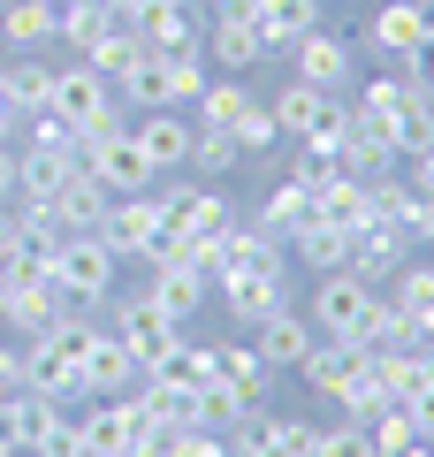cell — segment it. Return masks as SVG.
Listing matches in <instances>:
<instances>
[{"instance_id": "b9f144b4", "label": "cell", "mask_w": 434, "mask_h": 457, "mask_svg": "<svg viewBox=\"0 0 434 457\" xmlns=\"http://www.w3.org/2000/svg\"><path fill=\"white\" fill-rule=\"evenodd\" d=\"M412 206H419V191L404 176H373V221H388V228H412Z\"/></svg>"}, {"instance_id": "f546056e", "label": "cell", "mask_w": 434, "mask_h": 457, "mask_svg": "<svg viewBox=\"0 0 434 457\" xmlns=\"http://www.w3.org/2000/svg\"><path fill=\"white\" fill-rule=\"evenodd\" d=\"M313 198H321V221H336V228H366L373 221V183L366 176H328V183H313Z\"/></svg>"}, {"instance_id": "277c9868", "label": "cell", "mask_w": 434, "mask_h": 457, "mask_svg": "<svg viewBox=\"0 0 434 457\" xmlns=\"http://www.w3.org/2000/svg\"><path fill=\"white\" fill-rule=\"evenodd\" d=\"M54 114L69 130H107V122H122V99L92 62H62L54 69Z\"/></svg>"}, {"instance_id": "f907efd6", "label": "cell", "mask_w": 434, "mask_h": 457, "mask_svg": "<svg viewBox=\"0 0 434 457\" xmlns=\"http://www.w3.org/2000/svg\"><path fill=\"white\" fill-rule=\"evenodd\" d=\"M0 191H16V145H0Z\"/></svg>"}, {"instance_id": "11a10c76", "label": "cell", "mask_w": 434, "mask_h": 457, "mask_svg": "<svg viewBox=\"0 0 434 457\" xmlns=\"http://www.w3.org/2000/svg\"><path fill=\"white\" fill-rule=\"evenodd\" d=\"M0 336H8V297H0Z\"/></svg>"}, {"instance_id": "603a6c76", "label": "cell", "mask_w": 434, "mask_h": 457, "mask_svg": "<svg viewBox=\"0 0 434 457\" xmlns=\"http://www.w3.org/2000/svg\"><path fill=\"white\" fill-rule=\"evenodd\" d=\"M206 290H213V282L198 275L191 260H161V267H145V297H153L168 320H191V312L206 305Z\"/></svg>"}, {"instance_id": "680465c9", "label": "cell", "mask_w": 434, "mask_h": 457, "mask_svg": "<svg viewBox=\"0 0 434 457\" xmlns=\"http://www.w3.org/2000/svg\"><path fill=\"white\" fill-rule=\"evenodd\" d=\"M0 198H8V191H0Z\"/></svg>"}, {"instance_id": "30bf717a", "label": "cell", "mask_w": 434, "mask_h": 457, "mask_svg": "<svg viewBox=\"0 0 434 457\" xmlns=\"http://www.w3.org/2000/svg\"><path fill=\"white\" fill-rule=\"evenodd\" d=\"M206 62H213V77H244V69L274 62V54H267V38H259V23H252V8L206 16Z\"/></svg>"}, {"instance_id": "f35d334b", "label": "cell", "mask_w": 434, "mask_h": 457, "mask_svg": "<svg viewBox=\"0 0 434 457\" xmlns=\"http://www.w3.org/2000/svg\"><path fill=\"white\" fill-rule=\"evenodd\" d=\"M229 137H237V153H244V161H267V153L282 145V130H274V114H267V99H252V107L237 114V130H229Z\"/></svg>"}, {"instance_id": "bcb514c9", "label": "cell", "mask_w": 434, "mask_h": 457, "mask_svg": "<svg viewBox=\"0 0 434 457\" xmlns=\"http://www.w3.org/2000/svg\"><path fill=\"white\" fill-rule=\"evenodd\" d=\"M404 183H412L419 198H434V145H427V153H412V161H404Z\"/></svg>"}, {"instance_id": "f5cc1de1", "label": "cell", "mask_w": 434, "mask_h": 457, "mask_svg": "<svg viewBox=\"0 0 434 457\" xmlns=\"http://www.w3.org/2000/svg\"><path fill=\"white\" fill-rule=\"evenodd\" d=\"M244 457H297V450H244Z\"/></svg>"}, {"instance_id": "83f0119b", "label": "cell", "mask_w": 434, "mask_h": 457, "mask_svg": "<svg viewBox=\"0 0 434 457\" xmlns=\"http://www.w3.org/2000/svg\"><path fill=\"white\" fill-rule=\"evenodd\" d=\"M0 297H8V336H46V328L62 320V312H77V305H69V297L54 290L46 275H38V282H23V290H0Z\"/></svg>"}, {"instance_id": "5bb4252c", "label": "cell", "mask_w": 434, "mask_h": 457, "mask_svg": "<svg viewBox=\"0 0 434 457\" xmlns=\"http://www.w3.org/2000/svg\"><path fill=\"white\" fill-rule=\"evenodd\" d=\"M77 374H84V396H122V389H138V381H145V366L129 359V351H122V336H114V328L99 320V336L84 343Z\"/></svg>"}, {"instance_id": "8992f818", "label": "cell", "mask_w": 434, "mask_h": 457, "mask_svg": "<svg viewBox=\"0 0 434 457\" xmlns=\"http://www.w3.org/2000/svg\"><path fill=\"white\" fill-rule=\"evenodd\" d=\"M366 38H373V54H381V69H412V54L419 46H434V0H388L381 16L366 23Z\"/></svg>"}, {"instance_id": "d590c367", "label": "cell", "mask_w": 434, "mask_h": 457, "mask_svg": "<svg viewBox=\"0 0 434 457\" xmlns=\"http://www.w3.org/2000/svg\"><path fill=\"white\" fill-rule=\"evenodd\" d=\"M237 168H244L237 137H229V130H198V122H191V161H183V176H198V183H221V176H237Z\"/></svg>"}, {"instance_id": "1f68e13d", "label": "cell", "mask_w": 434, "mask_h": 457, "mask_svg": "<svg viewBox=\"0 0 434 457\" xmlns=\"http://www.w3.org/2000/svg\"><path fill=\"white\" fill-rule=\"evenodd\" d=\"M289 260H305L313 275H336V267H351V228H336V221H305L297 237H289Z\"/></svg>"}, {"instance_id": "e575fe53", "label": "cell", "mask_w": 434, "mask_h": 457, "mask_svg": "<svg viewBox=\"0 0 434 457\" xmlns=\"http://www.w3.org/2000/svg\"><path fill=\"white\" fill-rule=\"evenodd\" d=\"M412 99H419V84H412V77H396V69H381V77H366V84H358V99H351V107L366 114V122H381V130H388V122H396V114L412 107Z\"/></svg>"}, {"instance_id": "ffe728a7", "label": "cell", "mask_w": 434, "mask_h": 457, "mask_svg": "<svg viewBox=\"0 0 434 457\" xmlns=\"http://www.w3.org/2000/svg\"><path fill=\"white\" fill-rule=\"evenodd\" d=\"M388 305L404 312V328H412V343H434V260H404L396 275L381 282Z\"/></svg>"}, {"instance_id": "7bdbcfd3", "label": "cell", "mask_w": 434, "mask_h": 457, "mask_svg": "<svg viewBox=\"0 0 434 457\" xmlns=\"http://www.w3.org/2000/svg\"><path fill=\"white\" fill-rule=\"evenodd\" d=\"M313 457H373V442H366V420H328L321 427V442H313Z\"/></svg>"}, {"instance_id": "cb8c5ba5", "label": "cell", "mask_w": 434, "mask_h": 457, "mask_svg": "<svg viewBox=\"0 0 434 457\" xmlns=\"http://www.w3.org/2000/svg\"><path fill=\"white\" fill-rule=\"evenodd\" d=\"M336 153H343V176H366V183H373V176H396V168H404L396 145H388V130H381V122H366L358 107H351V130H343Z\"/></svg>"}, {"instance_id": "ac0fdd59", "label": "cell", "mask_w": 434, "mask_h": 457, "mask_svg": "<svg viewBox=\"0 0 434 457\" xmlns=\"http://www.w3.org/2000/svg\"><path fill=\"white\" fill-rule=\"evenodd\" d=\"M0 99H8V114H46L54 107V62L46 54H0Z\"/></svg>"}, {"instance_id": "c3c4849f", "label": "cell", "mask_w": 434, "mask_h": 457, "mask_svg": "<svg viewBox=\"0 0 434 457\" xmlns=\"http://www.w3.org/2000/svg\"><path fill=\"white\" fill-rule=\"evenodd\" d=\"M412 245L434 252V198H419V206H412Z\"/></svg>"}, {"instance_id": "7a4b0ae2", "label": "cell", "mask_w": 434, "mask_h": 457, "mask_svg": "<svg viewBox=\"0 0 434 457\" xmlns=\"http://www.w3.org/2000/svg\"><path fill=\"white\" fill-rule=\"evenodd\" d=\"M267 114H274V130H282V145H289V137L343 145V130H351V99H343V92H321V84H305V77H289L282 92L267 99Z\"/></svg>"}, {"instance_id": "74e56055", "label": "cell", "mask_w": 434, "mask_h": 457, "mask_svg": "<svg viewBox=\"0 0 434 457\" xmlns=\"http://www.w3.org/2000/svg\"><path fill=\"white\" fill-rule=\"evenodd\" d=\"M388 404V389H381V366H373V351H366V366H358L351 381H343V396H336V411L343 420H373V411Z\"/></svg>"}, {"instance_id": "7c38bea8", "label": "cell", "mask_w": 434, "mask_h": 457, "mask_svg": "<svg viewBox=\"0 0 434 457\" xmlns=\"http://www.w3.org/2000/svg\"><path fill=\"white\" fill-rule=\"evenodd\" d=\"M289 69H297L305 84H321V92H343V84L358 77V54H351V38H343V31H328V23H321V31H305L297 46H289Z\"/></svg>"}, {"instance_id": "3957f363", "label": "cell", "mask_w": 434, "mask_h": 457, "mask_svg": "<svg viewBox=\"0 0 434 457\" xmlns=\"http://www.w3.org/2000/svg\"><path fill=\"white\" fill-rule=\"evenodd\" d=\"M84 168H92L99 183H107L114 198H129V191H153V161H145V145L129 137V122H107V130H84Z\"/></svg>"}, {"instance_id": "e0dca14e", "label": "cell", "mask_w": 434, "mask_h": 457, "mask_svg": "<svg viewBox=\"0 0 434 457\" xmlns=\"http://www.w3.org/2000/svg\"><path fill=\"white\" fill-rule=\"evenodd\" d=\"M305 221H321V198H313V183L274 176V183H267V198H259V213H252V228H267L274 245H289Z\"/></svg>"}, {"instance_id": "4316f807", "label": "cell", "mask_w": 434, "mask_h": 457, "mask_svg": "<svg viewBox=\"0 0 434 457\" xmlns=\"http://www.w3.org/2000/svg\"><path fill=\"white\" fill-rule=\"evenodd\" d=\"M54 46V0H0V54H46Z\"/></svg>"}, {"instance_id": "6da1fadb", "label": "cell", "mask_w": 434, "mask_h": 457, "mask_svg": "<svg viewBox=\"0 0 434 457\" xmlns=\"http://www.w3.org/2000/svg\"><path fill=\"white\" fill-rule=\"evenodd\" d=\"M114 275H122V260H114V252L99 245L92 228H84V237H62V252L46 260V282H54V290H62L77 312H107Z\"/></svg>"}, {"instance_id": "ee69618b", "label": "cell", "mask_w": 434, "mask_h": 457, "mask_svg": "<svg viewBox=\"0 0 434 457\" xmlns=\"http://www.w3.org/2000/svg\"><path fill=\"white\" fill-rule=\"evenodd\" d=\"M16 389H23V351H16L8 336H0V404H8Z\"/></svg>"}, {"instance_id": "ab89813d", "label": "cell", "mask_w": 434, "mask_h": 457, "mask_svg": "<svg viewBox=\"0 0 434 457\" xmlns=\"http://www.w3.org/2000/svg\"><path fill=\"white\" fill-rule=\"evenodd\" d=\"M388 145H396V161H412V153L434 145V107H427V99H412V107L388 122Z\"/></svg>"}, {"instance_id": "52a82bcc", "label": "cell", "mask_w": 434, "mask_h": 457, "mask_svg": "<svg viewBox=\"0 0 434 457\" xmlns=\"http://www.w3.org/2000/svg\"><path fill=\"white\" fill-rule=\"evenodd\" d=\"M92 237L114 252V260H138V267H145V260H153V245L168 237V228H161V198H153V191L114 198V206H107V221H99Z\"/></svg>"}, {"instance_id": "f6af8a7d", "label": "cell", "mask_w": 434, "mask_h": 457, "mask_svg": "<svg viewBox=\"0 0 434 457\" xmlns=\"http://www.w3.org/2000/svg\"><path fill=\"white\" fill-rule=\"evenodd\" d=\"M16 245H23V206H16V198H0V260H8Z\"/></svg>"}, {"instance_id": "44dd1931", "label": "cell", "mask_w": 434, "mask_h": 457, "mask_svg": "<svg viewBox=\"0 0 434 457\" xmlns=\"http://www.w3.org/2000/svg\"><path fill=\"white\" fill-rule=\"evenodd\" d=\"M23 389L54 396V404H84V374H77V359H62L46 336H23Z\"/></svg>"}, {"instance_id": "7402d4cb", "label": "cell", "mask_w": 434, "mask_h": 457, "mask_svg": "<svg viewBox=\"0 0 434 457\" xmlns=\"http://www.w3.org/2000/svg\"><path fill=\"white\" fill-rule=\"evenodd\" d=\"M46 206H54V221H62L69 237H84V228H99V221H107L114 191H107V183H99L92 168L77 161V168H69V183H62V191H54V198H46Z\"/></svg>"}, {"instance_id": "4fadbf2b", "label": "cell", "mask_w": 434, "mask_h": 457, "mask_svg": "<svg viewBox=\"0 0 434 457\" xmlns=\"http://www.w3.org/2000/svg\"><path fill=\"white\" fill-rule=\"evenodd\" d=\"M129 23H138L145 54H206V23H198L183 0H145Z\"/></svg>"}, {"instance_id": "484cf974", "label": "cell", "mask_w": 434, "mask_h": 457, "mask_svg": "<svg viewBox=\"0 0 434 457\" xmlns=\"http://www.w3.org/2000/svg\"><path fill=\"white\" fill-rule=\"evenodd\" d=\"M252 23L267 38V54H289L305 31H321V0H252Z\"/></svg>"}, {"instance_id": "816d5d0a", "label": "cell", "mask_w": 434, "mask_h": 457, "mask_svg": "<svg viewBox=\"0 0 434 457\" xmlns=\"http://www.w3.org/2000/svg\"><path fill=\"white\" fill-rule=\"evenodd\" d=\"M206 8H213V16H229V8H252V0H206Z\"/></svg>"}, {"instance_id": "5b68a950", "label": "cell", "mask_w": 434, "mask_h": 457, "mask_svg": "<svg viewBox=\"0 0 434 457\" xmlns=\"http://www.w3.org/2000/svg\"><path fill=\"white\" fill-rule=\"evenodd\" d=\"M107 328L122 336V351H129L138 366H161L168 351H183V343H191V336H183V320H168V312L153 305L145 290H129L122 305H114V320H107Z\"/></svg>"}, {"instance_id": "60d3db41", "label": "cell", "mask_w": 434, "mask_h": 457, "mask_svg": "<svg viewBox=\"0 0 434 457\" xmlns=\"http://www.w3.org/2000/svg\"><path fill=\"white\" fill-rule=\"evenodd\" d=\"M153 457H229V435H213V427H168L153 442Z\"/></svg>"}, {"instance_id": "2e32d148", "label": "cell", "mask_w": 434, "mask_h": 457, "mask_svg": "<svg viewBox=\"0 0 434 457\" xmlns=\"http://www.w3.org/2000/svg\"><path fill=\"white\" fill-rule=\"evenodd\" d=\"M412 252H419V245H412V228H388V221L351 228V275H358V282H373V290H381V282L396 275Z\"/></svg>"}, {"instance_id": "836d02e7", "label": "cell", "mask_w": 434, "mask_h": 457, "mask_svg": "<svg viewBox=\"0 0 434 457\" xmlns=\"http://www.w3.org/2000/svg\"><path fill=\"white\" fill-rule=\"evenodd\" d=\"M244 396L229 389L221 374H206V381H191V427H213V435H237V420H244Z\"/></svg>"}, {"instance_id": "db71d44e", "label": "cell", "mask_w": 434, "mask_h": 457, "mask_svg": "<svg viewBox=\"0 0 434 457\" xmlns=\"http://www.w3.org/2000/svg\"><path fill=\"white\" fill-rule=\"evenodd\" d=\"M0 457H23V450H16V442H8V435H0Z\"/></svg>"}, {"instance_id": "f1b7e54d", "label": "cell", "mask_w": 434, "mask_h": 457, "mask_svg": "<svg viewBox=\"0 0 434 457\" xmlns=\"http://www.w3.org/2000/svg\"><path fill=\"white\" fill-rule=\"evenodd\" d=\"M358 366H366V351H358V343L321 336V343H313V359L297 366V374H305V389H313V396H328V404H336V396H343V381H351Z\"/></svg>"}, {"instance_id": "d6986e66", "label": "cell", "mask_w": 434, "mask_h": 457, "mask_svg": "<svg viewBox=\"0 0 434 457\" xmlns=\"http://www.w3.org/2000/svg\"><path fill=\"white\" fill-rule=\"evenodd\" d=\"M229 320H267L274 305H289V267H267V275H221L213 282Z\"/></svg>"}, {"instance_id": "8d00e7d4", "label": "cell", "mask_w": 434, "mask_h": 457, "mask_svg": "<svg viewBox=\"0 0 434 457\" xmlns=\"http://www.w3.org/2000/svg\"><path fill=\"white\" fill-rule=\"evenodd\" d=\"M366 442H373V457H412L427 435H419V420H412L404 404H381V411L366 420Z\"/></svg>"}, {"instance_id": "d6a6232c", "label": "cell", "mask_w": 434, "mask_h": 457, "mask_svg": "<svg viewBox=\"0 0 434 457\" xmlns=\"http://www.w3.org/2000/svg\"><path fill=\"white\" fill-rule=\"evenodd\" d=\"M107 23H114L107 0H54V38H62L69 54H92Z\"/></svg>"}, {"instance_id": "7dc6e473", "label": "cell", "mask_w": 434, "mask_h": 457, "mask_svg": "<svg viewBox=\"0 0 434 457\" xmlns=\"http://www.w3.org/2000/svg\"><path fill=\"white\" fill-rule=\"evenodd\" d=\"M404 77H412V84H419V99H427V107H434V46H419Z\"/></svg>"}, {"instance_id": "681fc988", "label": "cell", "mask_w": 434, "mask_h": 457, "mask_svg": "<svg viewBox=\"0 0 434 457\" xmlns=\"http://www.w3.org/2000/svg\"><path fill=\"white\" fill-rule=\"evenodd\" d=\"M404 411H412V420H419V435L434 442V389H419V396H412V404H404Z\"/></svg>"}, {"instance_id": "9a60e30c", "label": "cell", "mask_w": 434, "mask_h": 457, "mask_svg": "<svg viewBox=\"0 0 434 457\" xmlns=\"http://www.w3.org/2000/svg\"><path fill=\"white\" fill-rule=\"evenodd\" d=\"M69 420H77L84 457H138V427H129L122 396H84V411H69Z\"/></svg>"}, {"instance_id": "8fae6325", "label": "cell", "mask_w": 434, "mask_h": 457, "mask_svg": "<svg viewBox=\"0 0 434 457\" xmlns=\"http://www.w3.org/2000/svg\"><path fill=\"white\" fill-rule=\"evenodd\" d=\"M129 137L145 145L153 176H183V161H191V114L183 107H145L138 122H129Z\"/></svg>"}, {"instance_id": "4dcf8cb0", "label": "cell", "mask_w": 434, "mask_h": 457, "mask_svg": "<svg viewBox=\"0 0 434 457\" xmlns=\"http://www.w3.org/2000/svg\"><path fill=\"white\" fill-rule=\"evenodd\" d=\"M252 99L259 92L244 77H206V92L191 99V122H198V130H237V114L252 107Z\"/></svg>"}, {"instance_id": "6f0895ef", "label": "cell", "mask_w": 434, "mask_h": 457, "mask_svg": "<svg viewBox=\"0 0 434 457\" xmlns=\"http://www.w3.org/2000/svg\"><path fill=\"white\" fill-rule=\"evenodd\" d=\"M183 8H198V0H183Z\"/></svg>"}, {"instance_id": "9c48e42d", "label": "cell", "mask_w": 434, "mask_h": 457, "mask_svg": "<svg viewBox=\"0 0 434 457\" xmlns=\"http://www.w3.org/2000/svg\"><path fill=\"white\" fill-rule=\"evenodd\" d=\"M252 336H259V359L274 366V374H297V366L313 359V343H321V328H313V312L289 297V305H274L267 320H252Z\"/></svg>"}, {"instance_id": "d4e9b609", "label": "cell", "mask_w": 434, "mask_h": 457, "mask_svg": "<svg viewBox=\"0 0 434 457\" xmlns=\"http://www.w3.org/2000/svg\"><path fill=\"white\" fill-rule=\"evenodd\" d=\"M213 374H221L244 404H267V396H274V366L259 359V343H237V336L213 343Z\"/></svg>"}, {"instance_id": "9f6ffc18", "label": "cell", "mask_w": 434, "mask_h": 457, "mask_svg": "<svg viewBox=\"0 0 434 457\" xmlns=\"http://www.w3.org/2000/svg\"><path fill=\"white\" fill-rule=\"evenodd\" d=\"M412 457H434V442H419V450H412Z\"/></svg>"}, {"instance_id": "ba28073f", "label": "cell", "mask_w": 434, "mask_h": 457, "mask_svg": "<svg viewBox=\"0 0 434 457\" xmlns=\"http://www.w3.org/2000/svg\"><path fill=\"white\" fill-rule=\"evenodd\" d=\"M77 161H84V137H23V145H16V191H8V198L46 206V198L69 183Z\"/></svg>"}]
</instances>
